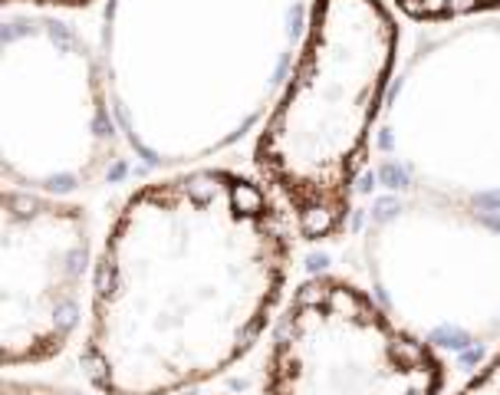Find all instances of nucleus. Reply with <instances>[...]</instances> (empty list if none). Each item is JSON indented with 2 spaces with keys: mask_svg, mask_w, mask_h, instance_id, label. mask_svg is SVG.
Listing matches in <instances>:
<instances>
[{
  "mask_svg": "<svg viewBox=\"0 0 500 395\" xmlns=\"http://www.w3.org/2000/svg\"><path fill=\"white\" fill-rule=\"evenodd\" d=\"M290 277V217L260 181L188 168L136 188L96 260L86 376L178 395L257 346Z\"/></svg>",
  "mask_w": 500,
  "mask_h": 395,
  "instance_id": "f257e3e1",
  "label": "nucleus"
},
{
  "mask_svg": "<svg viewBox=\"0 0 500 395\" xmlns=\"http://www.w3.org/2000/svg\"><path fill=\"white\" fill-rule=\"evenodd\" d=\"M306 0H106L99 60L126 145L178 172L270 116L300 60Z\"/></svg>",
  "mask_w": 500,
  "mask_h": 395,
  "instance_id": "f03ea898",
  "label": "nucleus"
},
{
  "mask_svg": "<svg viewBox=\"0 0 500 395\" xmlns=\"http://www.w3.org/2000/svg\"><path fill=\"white\" fill-rule=\"evenodd\" d=\"M399 63L385 0H313L300 60L254 142L257 178L310 244L340 237Z\"/></svg>",
  "mask_w": 500,
  "mask_h": 395,
  "instance_id": "7ed1b4c3",
  "label": "nucleus"
},
{
  "mask_svg": "<svg viewBox=\"0 0 500 395\" xmlns=\"http://www.w3.org/2000/svg\"><path fill=\"white\" fill-rule=\"evenodd\" d=\"M375 132L389 191L500 211V14L422 36L392 79Z\"/></svg>",
  "mask_w": 500,
  "mask_h": 395,
  "instance_id": "20e7f679",
  "label": "nucleus"
},
{
  "mask_svg": "<svg viewBox=\"0 0 500 395\" xmlns=\"http://www.w3.org/2000/svg\"><path fill=\"white\" fill-rule=\"evenodd\" d=\"M362 264L379 307L441 359L500 346V211L385 191L365 215Z\"/></svg>",
  "mask_w": 500,
  "mask_h": 395,
  "instance_id": "39448f33",
  "label": "nucleus"
},
{
  "mask_svg": "<svg viewBox=\"0 0 500 395\" xmlns=\"http://www.w3.org/2000/svg\"><path fill=\"white\" fill-rule=\"evenodd\" d=\"M0 168L7 188L66 198L119 158V122L99 53L50 14L4 17Z\"/></svg>",
  "mask_w": 500,
  "mask_h": 395,
  "instance_id": "423d86ee",
  "label": "nucleus"
},
{
  "mask_svg": "<svg viewBox=\"0 0 500 395\" xmlns=\"http://www.w3.org/2000/svg\"><path fill=\"white\" fill-rule=\"evenodd\" d=\"M444 386L448 362L332 274L293 290L263 369L267 395H444Z\"/></svg>",
  "mask_w": 500,
  "mask_h": 395,
  "instance_id": "0eeeda50",
  "label": "nucleus"
},
{
  "mask_svg": "<svg viewBox=\"0 0 500 395\" xmlns=\"http://www.w3.org/2000/svg\"><path fill=\"white\" fill-rule=\"evenodd\" d=\"M4 366H43L69 346L83 317L93 264L89 217L79 205L4 188Z\"/></svg>",
  "mask_w": 500,
  "mask_h": 395,
  "instance_id": "6e6552de",
  "label": "nucleus"
},
{
  "mask_svg": "<svg viewBox=\"0 0 500 395\" xmlns=\"http://www.w3.org/2000/svg\"><path fill=\"white\" fill-rule=\"evenodd\" d=\"M395 7L418 24H458L500 14V0H395Z\"/></svg>",
  "mask_w": 500,
  "mask_h": 395,
  "instance_id": "1a4fd4ad",
  "label": "nucleus"
},
{
  "mask_svg": "<svg viewBox=\"0 0 500 395\" xmlns=\"http://www.w3.org/2000/svg\"><path fill=\"white\" fill-rule=\"evenodd\" d=\"M458 395H500V349L458 389Z\"/></svg>",
  "mask_w": 500,
  "mask_h": 395,
  "instance_id": "9d476101",
  "label": "nucleus"
},
{
  "mask_svg": "<svg viewBox=\"0 0 500 395\" xmlns=\"http://www.w3.org/2000/svg\"><path fill=\"white\" fill-rule=\"evenodd\" d=\"M4 395H83V392L66 386H53V382H36V379H7Z\"/></svg>",
  "mask_w": 500,
  "mask_h": 395,
  "instance_id": "9b49d317",
  "label": "nucleus"
},
{
  "mask_svg": "<svg viewBox=\"0 0 500 395\" xmlns=\"http://www.w3.org/2000/svg\"><path fill=\"white\" fill-rule=\"evenodd\" d=\"M4 4H30V7H66V10H73V7H89L93 0H4Z\"/></svg>",
  "mask_w": 500,
  "mask_h": 395,
  "instance_id": "f8f14e48",
  "label": "nucleus"
}]
</instances>
